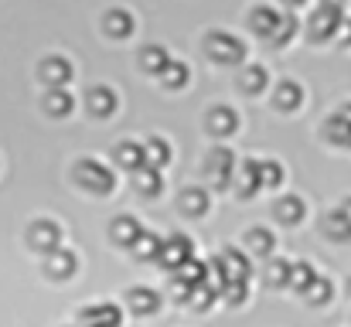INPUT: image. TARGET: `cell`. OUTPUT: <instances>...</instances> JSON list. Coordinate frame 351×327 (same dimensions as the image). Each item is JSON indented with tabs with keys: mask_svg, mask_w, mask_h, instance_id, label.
<instances>
[{
	"mask_svg": "<svg viewBox=\"0 0 351 327\" xmlns=\"http://www.w3.org/2000/svg\"><path fill=\"white\" fill-rule=\"evenodd\" d=\"M202 51L212 65H242L245 62V41L232 31H208L202 38Z\"/></svg>",
	"mask_w": 351,
	"mask_h": 327,
	"instance_id": "6da1fadb",
	"label": "cell"
},
{
	"mask_svg": "<svg viewBox=\"0 0 351 327\" xmlns=\"http://www.w3.org/2000/svg\"><path fill=\"white\" fill-rule=\"evenodd\" d=\"M72 181H75L82 191H89V195H110V191H117V171L106 167V164L96 160V157L79 160V164L72 167Z\"/></svg>",
	"mask_w": 351,
	"mask_h": 327,
	"instance_id": "7a4b0ae2",
	"label": "cell"
},
{
	"mask_svg": "<svg viewBox=\"0 0 351 327\" xmlns=\"http://www.w3.org/2000/svg\"><path fill=\"white\" fill-rule=\"evenodd\" d=\"M345 24V14H341V3H317L311 21H307V38L311 41H331Z\"/></svg>",
	"mask_w": 351,
	"mask_h": 327,
	"instance_id": "3957f363",
	"label": "cell"
},
{
	"mask_svg": "<svg viewBox=\"0 0 351 327\" xmlns=\"http://www.w3.org/2000/svg\"><path fill=\"white\" fill-rule=\"evenodd\" d=\"M205 174L212 181L215 191H226L235 178V154L232 147H212L208 157H205Z\"/></svg>",
	"mask_w": 351,
	"mask_h": 327,
	"instance_id": "277c9868",
	"label": "cell"
},
{
	"mask_svg": "<svg viewBox=\"0 0 351 327\" xmlns=\"http://www.w3.org/2000/svg\"><path fill=\"white\" fill-rule=\"evenodd\" d=\"M38 79L48 89H69V82L75 79V65L65 55H45L38 62Z\"/></svg>",
	"mask_w": 351,
	"mask_h": 327,
	"instance_id": "5b68a950",
	"label": "cell"
},
{
	"mask_svg": "<svg viewBox=\"0 0 351 327\" xmlns=\"http://www.w3.org/2000/svg\"><path fill=\"white\" fill-rule=\"evenodd\" d=\"M195 256V242L188 239V235H167L164 239V245H160V256H157V266H164V269H181L188 259Z\"/></svg>",
	"mask_w": 351,
	"mask_h": 327,
	"instance_id": "8992f818",
	"label": "cell"
},
{
	"mask_svg": "<svg viewBox=\"0 0 351 327\" xmlns=\"http://www.w3.org/2000/svg\"><path fill=\"white\" fill-rule=\"evenodd\" d=\"M27 245L34 249V252H55L58 245H62V225L58 221H51V218H38V221H31V228H27Z\"/></svg>",
	"mask_w": 351,
	"mask_h": 327,
	"instance_id": "52a82bcc",
	"label": "cell"
},
{
	"mask_svg": "<svg viewBox=\"0 0 351 327\" xmlns=\"http://www.w3.org/2000/svg\"><path fill=\"white\" fill-rule=\"evenodd\" d=\"M79 321H82V327H119L123 324V307L110 304V300H99V304L82 307Z\"/></svg>",
	"mask_w": 351,
	"mask_h": 327,
	"instance_id": "ba28073f",
	"label": "cell"
},
{
	"mask_svg": "<svg viewBox=\"0 0 351 327\" xmlns=\"http://www.w3.org/2000/svg\"><path fill=\"white\" fill-rule=\"evenodd\" d=\"M75 269H79V256L72 249H65V245H58L55 252L45 256V276L48 280H72Z\"/></svg>",
	"mask_w": 351,
	"mask_h": 327,
	"instance_id": "9c48e42d",
	"label": "cell"
},
{
	"mask_svg": "<svg viewBox=\"0 0 351 327\" xmlns=\"http://www.w3.org/2000/svg\"><path fill=\"white\" fill-rule=\"evenodd\" d=\"M215 269L226 276V283H232V280H249V256L242 252V249H222L219 256H215Z\"/></svg>",
	"mask_w": 351,
	"mask_h": 327,
	"instance_id": "30bf717a",
	"label": "cell"
},
{
	"mask_svg": "<svg viewBox=\"0 0 351 327\" xmlns=\"http://www.w3.org/2000/svg\"><path fill=\"white\" fill-rule=\"evenodd\" d=\"M280 10L276 7H269V3H256L252 10H249V17H245V24H249V31L256 34V38H263V41H269L273 38V31H276V24H280Z\"/></svg>",
	"mask_w": 351,
	"mask_h": 327,
	"instance_id": "8fae6325",
	"label": "cell"
},
{
	"mask_svg": "<svg viewBox=\"0 0 351 327\" xmlns=\"http://www.w3.org/2000/svg\"><path fill=\"white\" fill-rule=\"evenodd\" d=\"M123 304H126L130 314H136V317H154V314L160 311V293L150 290V287H130L126 297H123Z\"/></svg>",
	"mask_w": 351,
	"mask_h": 327,
	"instance_id": "7c38bea8",
	"label": "cell"
},
{
	"mask_svg": "<svg viewBox=\"0 0 351 327\" xmlns=\"http://www.w3.org/2000/svg\"><path fill=\"white\" fill-rule=\"evenodd\" d=\"M263 188V160H245L235 167V195L239 198H252Z\"/></svg>",
	"mask_w": 351,
	"mask_h": 327,
	"instance_id": "4fadbf2b",
	"label": "cell"
},
{
	"mask_svg": "<svg viewBox=\"0 0 351 327\" xmlns=\"http://www.w3.org/2000/svg\"><path fill=\"white\" fill-rule=\"evenodd\" d=\"M133 31H136V17H133L130 10L113 7V10H106V14H103V34H106V38H113V41H126Z\"/></svg>",
	"mask_w": 351,
	"mask_h": 327,
	"instance_id": "5bb4252c",
	"label": "cell"
},
{
	"mask_svg": "<svg viewBox=\"0 0 351 327\" xmlns=\"http://www.w3.org/2000/svg\"><path fill=\"white\" fill-rule=\"evenodd\" d=\"M86 106H89V112H93L96 119H110V116H117L119 96L110 86H93V89L86 93Z\"/></svg>",
	"mask_w": 351,
	"mask_h": 327,
	"instance_id": "9a60e30c",
	"label": "cell"
},
{
	"mask_svg": "<svg viewBox=\"0 0 351 327\" xmlns=\"http://www.w3.org/2000/svg\"><path fill=\"white\" fill-rule=\"evenodd\" d=\"M205 126H208V133L215 140H226V136H232L239 130V112L232 106H212L208 116H205Z\"/></svg>",
	"mask_w": 351,
	"mask_h": 327,
	"instance_id": "2e32d148",
	"label": "cell"
},
{
	"mask_svg": "<svg viewBox=\"0 0 351 327\" xmlns=\"http://www.w3.org/2000/svg\"><path fill=\"white\" fill-rule=\"evenodd\" d=\"M171 58H174V55H171L164 45H157V41H150V45H143V48L136 51V65H140L147 75H160Z\"/></svg>",
	"mask_w": 351,
	"mask_h": 327,
	"instance_id": "e0dca14e",
	"label": "cell"
},
{
	"mask_svg": "<svg viewBox=\"0 0 351 327\" xmlns=\"http://www.w3.org/2000/svg\"><path fill=\"white\" fill-rule=\"evenodd\" d=\"M41 109H45L51 119H65V116L75 112V96H72L69 89H45Z\"/></svg>",
	"mask_w": 351,
	"mask_h": 327,
	"instance_id": "ac0fdd59",
	"label": "cell"
},
{
	"mask_svg": "<svg viewBox=\"0 0 351 327\" xmlns=\"http://www.w3.org/2000/svg\"><path fill=\"white\" fill-rule=\"evenodd\" d=\"M178 208H181V215L202 218V215H208L212 198H208V191H202V188H184V191L178 195Z\"/></svg>",
	"mask_w": 351,
	"mask_h": 327,
	"instance_id": "d6986e66",
	"label": "cell"
},
{
	"mask_svg": "<svg viewBox=\"0 0 351 327\" xmlns=\"http://www.w3.org/2000/svg\"><path fill=\"white\" fill-rule=\"evenodd\" d=\"M113 157H117V167L130 171V174H133V171H140V167L147 164V150H143V143H140V140H123Z\"/></svg>",
	"mask_w": 351,
	"mask_h": 327,
	"instance_id": "ffe728a7",
	"label": "cell"
},
{
	"mask_svg": "<svg viewBox=\"0 0 351 327\" xmlns=\"http://www.w3.org/2000/svg\"><path fill=\"white\" fill-rule=\"evenodd\" d=\"M300 103H304V89H300L293 79L276 82V89H273V106L280 109V112H293V109H300Z\"/></svg>",
	"mask_w": 351,
	"mask_h": 327,
	"instance_id": "44dd1931",
	"label": "cell"
},
{
	"mask_svg": "<svg viewBox=\"0 0 351 327\" xmlns=\"http://www.w3.org/2000/svg\"><path fill=\"white\" fill-rule=\"evenodd\" d=\"M133 188H136L143 198H157L160 188H164V174H160V167L143 164L140 171H133Z\"/></svg>",
	"mask_w": 351,
	"mask_h": 327,
	"instance_id": "7402d4cb",
	"label": "cell"
},
{
	"mask_svg": "<svg viewBox=\"0 0 351 327\" xmlns=\"http://www.w3.org/2000/svg\"><path fill=\"white\" fill-rule=\"evenodd\" d=\"M157 79H160V86H164V89L178 93V89H184V86L191 82V69H188V62H181V58H171V62H167V69H164Z\"/></svg>",
	"mask_w": 351,
	"mask_h": 327,
	"instance_id": "603a6c76",
	"label": "cell"
},
{
	"mask_svg": "<svg viewBox=\"0 0 351 327\" xmlns=\"http://www.w3.org/2000/svg\"><path fill=\"white\" fill-rule=\"evenodd\" d=\"M269 86V72L263 69V65H245L242 72H239V89L245 93V96H259L263 89Z\"/></svg>",
	"mask_w": 351,
	"mask_h": 327,
	"instance_id": "cb8c5ba5",
	"label": "cell"
},
{
	"mask_svg": "<svg viewBox=\"0 0 351 327\" xmlns=\"http://www.w3.org/2000/svg\"><path fill=\"white\" fill-rule=\"evenodd\" d=\"M140 221L133 215H119V218H113V225H110V235H113V242H119V245H133L136 239H140Z\"/></svg>",
	"mask_w": 351,
	"mask_h": 327,
	"instance_id": "d4e9b609",
	"label": "cell"
},
{
	"mask_svg": "<svg viewBox=\"0 0 351 327\" xmlns=\"http://www.w3.org/2000/svg\"><path fill=\"white\" fill-rule=\"evenodd\" d=\"M273 212H276V218H280L283 225H297V221H304V215H307V205H304V198H297V195H283Z\"/></svg>",
	"mask_w": 351,
	"mask_h": 327,
	"instance_id": "484cf974",
	"label": "cell"
},
{
	"mask_svg": "<svg viewBox=\"0 0 351 327\" xmlns=\"http://www.w3.org/2000/svg\"><path fill=\"white\" fill-rule=\"evenodd\" d=\"M143 150H147V164L150 167H167L171 157H174V150H171V143L164 136H147Z\"/></svg>",
	"mask_w": 351,
	"mask_h": 327,
	"instance_id": "4316f807",
	"label": "cell"
},
{
	"mask_svg": "<svg viewBox=\"0 0 351 327\" xmlns=\"http://www.w3.org/2000/svg\"><path fill=\"white\" fill-rule=\"evenodd\" d=\"M174 276H178L184 287H191V290H195V287L208 283V266H205V263H198V259L191 256V259H188L181 269H174Z\"/></svg>",
	"mask_w": 351,
	"mask_h": 327,
	"instance_id": "83f0119b",
	"label": "cell"
},
{
	"mask_svg": "<svg viewBox=\"0 0 351 327\" xmlns=\"http://www.w3.org/2000/svg\"><path fill=\"white\" fill-rule=\"evenodd\" d=\"M297 34H300V21H297L293 14H283L280 24H276V31H273V38H269V45H273V48H287Z\"/></svg>",
	"mask_w": 351,
	"mask_h": 327,
	"instance_id": "f1b7e54d",
	"label": "cell"
},
{
	"mask_svg": "<svg viewBox=\"0 0 351 327\" xmlns=\"http://www.w3.org/2000/svg\"><path fill=\"white\" fill-rule=\"evenodd\" d=\"M245 245H249V252H256V256H269V252L276 249V239H273L269 228H249V232H245Z\"/></svg>",
	"mask_w": 351,
	"mask_h": 327,
	"instance_id": "f546056e",
	"label": "cell"
},
{
	"mask_svg": "<svg viewBox=\"0 0 351 327\" xmlns=\"http://www.w3.org/2000/svg\"><path fill=\"white\" fill-rule=\"evenodd\" d=\"M160 245H164V239H157V235H150V232H140V239H136L130 249H133V256H136V259L157 263V256H160Z\"/></svg>",
	"mask_w": 351,
	"mask_h": 327,
	"instance_id": "4dcf8cb0",
	"label": "cell"
},
{
	"mask_svg": "<svg viewBox=\"0 0 351 327\" xmlns=\"http://www.w3.org/2000/svg\"><path fill=\"white\" fill-rule=\"evenodd\" d=\"M324 235H331L335 242H351V221L345 218V212H331L324 215Z\"/></svg>",
	"mask_w": 351,
	"mask_h": 327,
	"instance_id": "1f68e13d",
	"label": "cell"
},
{
	"mask_svg": "<svg viewBox=\"0 0 351 327\" xmlns=\"http://www.w3.org/2000/svg\"><path fill=\"white\" fill-rule=\"evenodd\" d=\"M304 297H307V304H314V307H321V304H328L331 297H335V283L328 280V276H317L307 290H304Z\"/></svg>",
	"mask_w": 351,
	"mask_h": 327,
	"instance_id": "d6a6232c",
	"label": "cell"
},
{
	"mask_svg": "<svg viewBox=\"0 0 351 327\" xmlns=\"http://www.w3.org/2000/svg\"><path fill=\"white\" fill-rule=\"evenodd\" d=\"M324 133H328V140H331V143H338V147H351V123H345L338 112L324 123Z\"/></svg>",
	"mask_w": 351,
	"mask_h": 327,
	"instance_id": "836d02e7",
	"label": "cell"
},
{
	"mask_svg": "<svg viewBox=\"0 0 351 327\" xmlns=\"http://www.w3.org/2000/svg\"><path fill=\"white\" fill-rule=\"evenodd\" d=\"M314 280H317V273H314L311 263H293V266H290V287H293L297 293H304Z\"/></svg>",
	"mask_w": 351,
	"mask_h": 327,
	"instance_id": "e575fe53",
	"label": "cell"
},
{
	"mask_svg": "<svg viewBox=\"0 0 351 327\" xmlns=\"http://www.w3.org/2000/svg\"><path fill=\"white\" fill-rule=\"evenodd\" d=\"M215 297H219V290H215L212 283H202V287H195V290H191L188 304H191L195 311H208V307L215 304Z\"/></svg>",
	"mask_w": 351,
	"mask_h": 327,
	"instance_id": "d590c367",
	"label": "cell"
},
{
	"mask_svg": "<svg viewBox=\"0 0 351 327\" xmlns=\"http://www.w3.org/2000/svg\"><path fill=\"white\" fill-rule=\"evenodd\" d=\"M283 164H276V160H263V188H280L283 184Z\"/></svg>",
	"mask_w": 351,
	"mask_h": 327,
	"instance_id": "8d00e7d4",
	"label": "cell"
},
{
	"mask_svg": "<svg viewBox=\"0 0 351 327\" xmlns=\"http://www.w3.org/2000/svg\"><path fill=\"white\" fill-rule=\"evenodd\" d=\"M290 266H293V263H283V259L269 263V269H266L269 283H273V287H290Z\"/></svg>",
	"mask_w": 351,
	"mask_h": 327,
	"instance_id": "74e56055",
	"label": "cell"
},
{
	"mask_svg": "<svg viewBox=\"0 0 351 327\" xmlns=\"http://www.w3.org/2000/svg\"><path fill=\"white\" fill-rule=\"evenodd\" d=\"M245 293H249V280H232V283L222 287V297H226L232 307H239V304L245 300Z\"/></svg>",
	"mask_w": 351,
	"mask_h": 327,
	"instance_id": "f35d334b",
	"label": "cell"
},
{
	"mask_svg": "<svg viewBox=\"0 0 351 327\" xmlns=\"http://www.w3.org/2000/svg\"><path fill=\"white\" fill-rule=\"evenodd\" d=\"M338 116H341V119H345V123H351V103H345V106L338 109Z\"/></svg>",
	"mask_w": 351,
	"mask_h": 327,
	"instance_id": "ab89813d",
	"label": "cell"
},
{
	"mask_svg": "<svg viewBox=\"0 0 351 327\" xmlns=\"http://www.w3.org/2000/svg\"><path fill=\"white\" fill-rule=\"evenodd\" d=\"M341 38H345V41H351V21H345V24H341Z\"/></svg>",
	"mask_w": 351,
	"mask_h": 327,
	"instance_id": "60d3db41",
	"label": "cell"
},
{
	"mask_svg": "<svg viewBox=\"0 0 351 327\" xmlns=\"http://www.w3.org/2000/svg\"><path fill=\"white\" fill-rule=\"evenodd\" d=\"M341 212H345V218L351 221V198H345V202H341Z\"/></svg>",
	"mask_w": 351,
	"mask_h": 327,
	"instance_id": "b9f144b4",
	"label": "cell"
},
{
	"mask_svg": "<svg viewBox=\"0 0 351 327\" xmlns=\"http://www.w3.org/2000/svg\"><path fill=\"white\" fill-rule=\"evenodd\" d=\"M283 3H287V7H290V10H297V7H304V3H307V0H283Z\"/></svg>",
	"mask_w": 351,
	"mask_h": 327,
	"instance_id": "7bdbcfd3",
	"label": "cell"
},
{
	"mask_svg": "<svg viewBox=\"0 0 351 327\" xmlns=\"http://www.w3.org/2000/svg\"><path fill=\"white\" fill-rule=\"evenodd\" d=\"M328 3H345V0H328Z\"/></svg>",
	"mask_w": 351,
	"mask_h": 327,
	"instance_id": "ee69618b",
	"label": "cell"
},
{
	"mask_svg": "<svg viewBox=\"0 0 351 327\" xmlns=\"http://www.w3.org/2000/svg\"><path fill=\"white\" fill-rule=\"evenodd\" d=\"M348 293H351V283H348Z\"/></svg>",
	"mask_w": 351,
	"mask_h": 327,
	"instance_id": "f6af8a7d",
	"label": "cell"
}]
</instances>
